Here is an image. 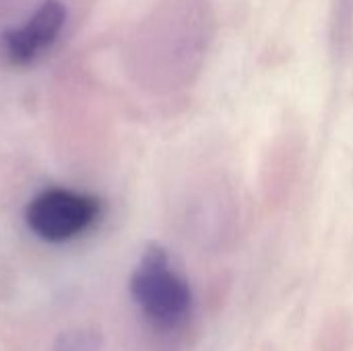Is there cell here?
Returning <instances> with one entry per match:
<instances>
[{
    "instance_id": "obj_1",
    "label": "cell",
    "mask_w": 353,
    "mask_h": 351,
    "mask_svg": "<svg viewBox=\"0 0 353 351\" xmlns=\"http://www.w3.org/2000/svg\"><path fill=\"white\" fill-rule=\"evenodd\" d=\"M130 296L149 325L161 333L184 327L192 314V290L157 244L145 248L132 271Z\"/></svg>"
},
{
    "instance_id": "obj_2",
    "label": "cell",
    "mask_w": 353,
    "mask_h": 351,
    "mask_svg": "<svg viewBox=\"0 0 353 351\" xmlns=\"http://www.w3.org/2000/svg\"><path fill=\"white\" fill-rule=\"evenodd\" d=\"M99 217V199L66 188H48L39 192L25 211L29 230L46 242L74 240L91 230Z\"/></svg>"
},
{
    "instance_id": "obj_3",
    "label": "cell",
    "mask_w": 353,
    "mask_h": 351,
    "mask_svg": "<svg viewBox=\"0 0 353 351\" xmlns=\"http://www.w3.org/2000/svg\"><path fill=\"white\" fill-rule=\"evenodd\" d=\"M64 23L66 8L58 0H43L25 23L4 35L2 46L8 62L27 66L41 58L60 37Z\"/></svg>"
},
{
    "instance_id": "obj_4",
    "label": "cell",
    "mask_w": 353,
    "mask_h": 351,
    "mask_svg": "<svg viewBox=\"0 0 353 351\" xmlns=\"http://www.w3.org/2000/svg\"><path fill=\"white\" fill-rule=\"evenodd\" d=\"M56 351H97V337L85 331L68 333L60 337Z\"/></svg>"
}]
</instances>
